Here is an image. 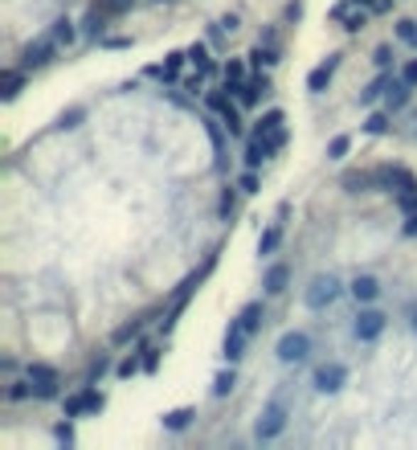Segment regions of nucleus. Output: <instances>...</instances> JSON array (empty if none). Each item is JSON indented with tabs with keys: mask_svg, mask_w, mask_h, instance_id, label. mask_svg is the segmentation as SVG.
<instances>
[{
	"mask_svg": "<svg viewBox=\"0 0 417 450\" xmlns=\"http://www.w3.org/2000/svg\"><path fill=\"white\" fill-rule=\"evenodd\" d=\"M372 66H377V70L393 66V45H377V50H372Z\"/></svg>",
	"mask_w": 417,
	"mask_h": 450,
	"instance_id": "nucleus-36",
	"label": "nucleus"
},
{
	"mask_svg": "<svg viewBox=\"0 0 417 450\" xmlns=\"http://www.w3.org/2000/svg\"><path fill=\"white\" fill-rule=\"evenodd\" d=\"M262 323H266V303L262 299H250L234 319H229V328H225V344H221V356H225V365H237L246 348L254 344V336L262 332Z\"/></svg>",
	"mask_w": 417,
	"mask_h": 450,
	"instance_id": "nucleus-1",
	"label": "nucleus"
},
{
	"mask_svg": "<svg viewBox=\"0 0 417 450\" xmlns=\"http://www.w3.org/2000/svg\"><path fill=\"white\" fill-rule=\"evenodd\" d=\"M78 119H82V111H70V115L58 119V132H74L78 127Z\"/></svg>",
	"mask_w": 417,
	"mask_h": 450,
	"instance_id": "nucleus-46",
	"label": "nucleus"
},
{
	"mask_svg": "<svg viewBox=\"0 0 417 450\" xmlns=\"http://www.w3.org/2000/svg\"><path fill=\"white\" fill-rule=\"evenodd\" d=\"M381 332H384V311H377V307H364V311L356 316V323H352V336L364 340V344H372Z\"/></svg>",
	"mask_w": 417,
	"mask_h": 450,
	"instance_id": "nucleus-9",
	"label": "nucleus"
},
{
	"mask_svg": "<svg viewBox=\"0 0 417 450\" xmlns=\"http://www.w3.org/2000/svg\"><path fill=\"white\" fill-rule=\"evenodd\" d=\"M417 86H409L401 74H393V82H389V90H384V107L389 111H401V107H409V99H413Z\"/></svg>",
	"mask_w": 417,
	"mask_h": 450,
	"instance_id": "nucleus-12",
	"label": "nucleus"
},
{
	"mask_svg": "<svg viewBox=\"0 0 417 450\" xmlns=\"http://www.w3.org/2000/svg\"><path fill=\"white\" fill-rule=\"evenodd\" d=\"M266 90H270V78H266V74H250L246 82L237 86V102H242V107H254V102L262 99Z\"/></svg>",
	"mask_w": 417,
	"mask_h": 450,
	"instance_id": "nucleus-13",
	"label": "nucleus"
},
{
	"mask_svg": "<svg viewBox=\"0 0 417 450\" xmlns=\"http://www.w3.org/2000/svg\"><path fill=\"white\" fill-rule=\"evenodd\" d=\"M225 33H229V29H225V21H217V25H209V41H213V45H225Z\"/></svg>",
	"mask_w": 417,
	"mask_h": 450,
	"instance_id": "nucleus-42",
	"label": "nucleus"
},
{
	"mask_svg": "<svg viewBox=\"0 0 417 450\" xmlns=\"http://www.w3.org/2000/svg\"><path fill=\"white\" fill-rule=\"evenodd\" d=\"M332 21H340L348 33H360V29L368 25V13H364V9L356 13V9H352V0H348V4H335V9H332Z\"/></svg>",
	"mask_w": 417,
	"mask_h": 450,
	"instance_id": "nucleus-15",
	"label": "nucleus"
},
{
	"mask_svg": "<svg viewBox=\"0 0 417 450\" xmlns=\"http://www.w3.org/2000/svg\"><path fill=\"white\" fill-rule=\"evenodd\" d=\"M193 417H197V409H193V405H180V409H168V414H164V430L180 434L184 426L193 422Z\"/></svg>",
	"mask_w": 417,
	"mask_h": 450,
	"instance_id": "nucleus-23",
	"label": "nucleus"
},
{
	"mask_svg": "<svg viewBox=\"0 0 417 450\" xmlns=\"http://www.w3.org/2000/svg\"><path fill=\"white\" fill-rule=\"evenodd\" d=\"M286 417H291V405H286V397L278 393V397L266 401V409L258 414V422H254V438L258 442H274L278 434L286 430Z\"/></svg>",
	"mask_w": 417,
	"mask_h": 450,
	"instance_id": "nucleus-2",
	"label": "nucleus"
},
{
	"mask_svg": "<svg viewBox=\"0 0 417 450\" xmlns=\"http://www.w3.org/2000/svg\"><path fill=\"white\" fill-rule=\"evenodd\" d=\"M58 53H62V45L53 41V33H41V37H37V41H29V45L21 50V62H17V66H21V70H29V74H33V70L50 66V62H53V58H58Z\"/></svg>",
	"mask_w": 417,
	"mask_h": 450,
	"instance_id": "nucleus-3",
	"label": "nucleus"
},
{
	"mask_svg": "<svg viewBox=\"0 0 417 450\" xmlns=\"http://www.w3.org/2000/svg\"><path fill=\"white\" fill-rule=\"evenodd\" d=\"M205 102H209V111H225V107H229V95H221V90H209V95H205Z\"/></svg>",
	"mask_w": 417,
	"mask_h": 450,
	"instance_id": "nucleus-39",
	"label": "nucleus"
},
{
	"mask_svg": "<svg viewBox=\"0 0 417 450\" xmlns=\"http://www.w3.org/2000/svg\"><path fill=\"white\" fill-rule=\"evenodd\" d=\"M184 58H188V53H168V62H164V66H151L148 74H151V78H164V82H176V78H180Z\"/></svg>",
	"mask_w": 417,
	"mask_h": 450,
	"instance_id": "nucleus-19",
	"label": "nucleus"
},
{
	"mask_svg": "<svg viewBox=\"0 0 417 450\" xmlns=\"http://www.w3.org/2000/svg\"><path fill=\"white\" fill-rule=\"evenodd\" d=\"M352 151V135H335L332 144H327V160H344Z\"/></svg>",
	"mask_w": 417,
	"mask_h": 450,
	"instance_id": "nucleus-33",
	"label": "nucleus"
},
{
	"mask_svg": "<svg viewBox=\"0 0 417 450\" xmlns=\"http://www.w3.org/2000/svg\"><path fill=\"white\" fill-rule=\"evenodd\" d=\"M33 397V385H29V377L25 381H9V389H4V401H25Z\"/></svg>",
	"mask_w": 417,
	"mask_h": 450,
	"instance_id": "nucleus-31",
	"label": "nucleus"
},
{
	"mask_svg": "<svg viewBox=\"0 0 417 450\" xmlns=\"http://www.w3.org/2000/svg\"><path fill=\"white\" fill-rule=\"evenodd\" d=\"M340 58H344V53H327V58H323V62L307 74V90H311V95H323V90L332 86L335 70H340Z\"/></svg>",
	"mask_w": 417,
	"mask_h": 450,
	"instance_id": "nucleus-11",
	"label": "nucleus"
},
{
	"mask_svg": "<svg viewBox=\"0 0 417 450\" xmlns=\"http://www.w3.org/2000/svg\"><path fill=\"white\" fill-rule=\"evenodd\" d=\"M340 295H344V286H340L335 274H315L311 286H307V295H303V303H307L311 311H323V307H332Z\"/></svg>",
	"mask_w": 417,
	"mask_h": 450,
	"instance_id": "nucleus-4",
	"label": "nucleus"
},
{
	"mask_svg": "<svg viewBox=\"0 0 417 450\" xmlns=\"http://www.w3.org/2000/svg\"><path fill=\"white\" fill-rule=\"evenodd\" d=\"M278 246H283V221H274L266 234L258 237V254H262V258H270V254H278Z\"/></svg>",
	"mask_w": 417,
	"mask_h": 450,
	"instance_id": "nucleus-21",
	"label": "nucleus"
},
{
	"mask_svg": "<svg viewBox=\"0 0 417 450\" xmlns=\"http://www.w3.org/2000/svg\"><path fill=\"white\" fill-rule=\"evenodd\" d=\"M143 368V360H135V356H127V360H119V377H135Z\"/></svg>",
	"mask_w": 417,
	"mask_h": 450,
	"instance_id": "nucleus-43",
	"label": "nucleus"
},
{
	"mask_svg": "<svg viewBox=\"0 0 417 450\" xmlns=\"http://www.w3.org/2000/svg\"><path fill=\"white\" fill-rule=\"evenodd\" d=\"M286 283H291V267H286V262L266 267V274H262V291H266V295H283Z\"/></svg>",
	"mask_w": 417,
	"mask_h": 450,
	"instance_id": "nucleus-16",
	"label": "nucleus"
},
{
	"mask_svg": "<svg viewBox=\"0 0 417 450\" xmlns=\"http://www.w3.org/2000/svg\"><path fill=\"white\" fill-rule=\"evenodd\" d=\"M348 291H352V299H356V303H372L377 295H381V283H377L372 274H356Z\"/></svg>",
	"mask_w": 417,
	"mask_h": 450,
	"instance_id": "nucleus-17",
	"label": "nucleus"
},
{
	"mask_svg": "<svg viewBox=\"0 0 417 450\" xmlns=\"http://www.w3.org/2000/svg\"><path fill=\"white\" fill-rule=\"evenodd\" d=\"M221 127H225V123H221ZM221 127H217V123H213V119H205V132H209V139H213V148H225V139H221Z\"/></svg>",
	"mask_w": 417,
	"mask_h": 450,
	"instance_id": "nucleus-41",
	"label": "nucleus"
},
{
	"mask_svg": "<svg viewBox=\"0 0 417 450\" xmlns=\"http://www.w3.org/2000/svg\"><path fill=\"white\" fill-rule=\"evenodd\" d=\"M107 13H102V9H94V4H90V13H86V21H82V33L86 37H102L107 33Z\"/></svg>",
	"mask_w": 417,
	"mask_h": 450,
	"instance_id": "nucleus-25",
	"label": "nucleus"
},
{
	"mask_svg": "<svg viewBox=\"0 0 417 450\" xmlns=\"http://www.w3.org/2000/svg\"><path fill=\"white\" fill-rule=\"evenodd\" d=\"M234 385H237V373H234V365H229L225 373H217V381H213V397H225V393H234Z\"/></svg>",
	"mask_w": 417,
	"mask_h": 450,
	"instance_id": "nucleus-29",
	"label": "nucleus"
},
{
	"mask_svg": "<svg viewBox=\"0 0 417 450\" xmlns=\"http://www.w3.org/2000/svg\"><path fill=\"white\" fill-rule=\"evenodd\" d=\"M397 209H401V213H417V188H409V193H397Z\"/></svg>",
	"mask_w": 417,
	"mask_h": 450,
	"instance_id": "nucleus-38",
	"label": "nucleus"
},
{
	"mask_svg": "<svg viewBox=\"0 0 417 450\" xmlns=\"http://www.w3.org/2000/svg\"><path fill=\"white\" fill-rule=\"evenodd\" d=\"M254 135H262V139H270L274 148L283 151V148H286V139H291V132H286V115L278 111V107H270L266 115L258 119V127H254Z\"/></svg>",
	"mask_w": 417,
	"mask_h": 450,
	"instance_id": "nucleus-7",
	"label": "nucleus"
},
{
	"mask_svg": "<svg viewBox=\"0 0 417 450\" xmlns=\"http://www.w3.org/2000/svg\"><path fill=\"white\" fill-rule=\"evenodd\" d=\"M151 4H176V0H151Z\"/></svg>",
	"mask_w": 417,
	"mask_h": 450,
	"instance_id": "nucleus-48",
	"label": "nucleus"
},
{
	"mask_svg": "<svg viewBox=\"0 0 417 450\" xmlns=\"http://www.w3.org/2000/svg\"><path fill=\"white\" fill-rule=\"evenodd\" d=\"M389 82H393V74H377V78H372V82L364 86V90H360V107H372V102L377 99H384V90H389Z\"/></svg>",
	"mask_w": 417,
	"mask_h": 450,
	"instance_id": "nucleus-18",
	"label": "nucleus"
},
{
	"mask_svg": "<svg viewBox=\"0 0 417 450\" xmlns=\"http://www.w3.org/2000/svg\"><path fill=\"white\" fill-rule=\"evenodd\" d=\"M274 62H278V50H274V45H266V50H262V45L250 50V66H274Z\"/></svg>",
	"mask_w": 417,
	"mask_h": 450,
	"instance_id": "nucleus-34",
	"label": "nucleus"
},
{
	"mask_svg": "<svg viewBox=\"0 0 417 450\" xmlns=\"http://www.w3.org/2000/svg\"><path fill=\"white\" fill-rule=\"evenodd\" d=\"M405 234L417 237V213H405Z\"/></svg>",
	"mask_w": 417,
	"mask_h": 450,
	"instance_id": "nucleus-47",
	"label": "nucleus"
},
{
	"mask_svg": "<svg viewBox=\"0 0 417 450\" xmlns=\"http://www.w3.org/2000/svg\"><path fill=\"white\" fill-rule=\"evenodd\" d=\"M25 78H29V70H21V66H9V70H4V102L17 99L21 86H25Z\"/></svg>",
	"mask_w": 417,
	"mask_h": 450,
	"instance_id": "nucleus-20",
	"label": "nucleus"
},
{
	"mask_svg": "<svg viewBox=\"0 0 417 450\" xmlns=\"http://www.w3.org/2000/svg\"><path fill=\"white\" fill-rule=\"evenodd\" d=\"M258 168H246V172H242V176H237V193H246V197H254V193H258Z\"/></svg>",
	"mask_w": 417,
	"mask_h": 450,
	"instance_id": "nucleus-32",
	"label": "nucleus"
},
{
	"mask_svg": "<svg viewBox=\"0 0 417 450\" xmlns=\"http://www.w3.org/2000/svg\"><path fill=\"white\" fill-rule=\"evenodd\" d=\"M393 33H397V41H405V45H417V21L413 17H401Z\"/></svg>",
	"mask_w": 417,
	"mask_h": 450,
	"instance_id": "nucleus-30",
	"label": "nucleus"
},
{
	"mask_svg": "<svg viewBox=\"0 0 417 450\" xmlns=\"http://www.w3.org/2000/svg\"><path fill=\"white\" fill-rule=\"evenodd\" d=\"M352 4H372V0H352Z\"/></svg>",
	"mask_w": 417,
	"mask_h": 450,
	"instance_id": "nucleus-49",
	"label": "nucleus"
},
{
	"mask_svg": "<svg viewBox=\"0 0 417 450\" xmlns=\"http://www.w3.org/2000/svg\"><path fill=\"white\" fill-rule=\"evenodd\" d=\"M274 352H278L283 365H299V360H307V352H311V336L307 332H286Z\"/></svg>",
	"mask_w": 417,
	"mask_h": 450,
	"instance_id": "nucleus-8",
	"label": "nucleus"
},
{
	"mask_svg": "<svg viewBox=\"0 0 417 450\" xmlns=\"http://www.w3.org/2000/svg\"><path fill=\"white\" fill-rule=\"evenodd\" d=\"M364 132L368 135H384L389 132V115H384V111H372V115L364 119Z\"/></svg>",
	"mask_w": 417,
	"mask_h": 450,
	"instance_id": "nucleus-35",
	"label": "nucleus"
},
{
	"mask_svg": "<svg viewBox=\"0 0 417 450\" xmlns=\"http://www.w3.org/2000/svg\"><path fill=\"white\" fill-rule=\"evenodd\" d=\"M340 184H344L348 193H368V188H377V176H372V172H344Z\"/></svg>",
	"mask_w": 417,
	"mask_h": 450,
	"instance_id": "nucleus-22",
	"label": "nucleus"
},
{
	"mask_svg": "<svg viewBox=\"0 0 417 450\" xmlns=\"http://www.w3.org/2000/svg\"><path fill=\"white\" fill-rule=\"evenodd\" d=\"M188 58H193V66H197V74H205V78H209V74L217 70V66H213V58H209V50H205L200 41L193 45V50H188Z\"/></svg>",
	"mask_w": 417,
	"mask_h": 450,
	"instance_id": "nucleus-26",
	"label": "nucleus"
},
{
	"mask_svg": "<svg viewBox=\"0 0 417 450\" xmlns=\"http://www.w3.org/2000/svg\"><path fill=\"white\" fill-rule=\"evenodd\" d=\"M221 123H225V132L234 135V139H237L242 132H246V123H242V115H237V107H234V102H229V107L221 111Z\"/></svg>",
	"mask_w": 417,
	"mask_h": 450,
	"instance_id": "nucleus-28",
	"label": "nucleus"
},
{
	"mask_svg": "<svg viewBox=\"0 0 417 450\" xmlns=\"http://www.w3.org/2000/svg\"><path fill=\"white\" fill-rule=\"evenodd\" d=\"M413 328H417V316H413Z\"/></svg>",
	"mask_w": 417,
	"mask_h": 450,
	"instance_id": "nucleus-50",
	"label": "nucleus"
},
{
	"mask_svg": "<svg viewBox=\"0 0 417 450\" xmlns=\"http://www.w3.org/2000/svg\"><path fill=\"white\" fill-rule=\"evenodd\" d=\"M53 438H58L62 446H74V430H70V417H66V422H58V426H53Z\"/></svg>",
	"mask_w": 417,
	"mask_h": 450,
	"instance_id": "nucleus-40",
	"label": "nucleus"
},
{
	"mask_svg": "<svg viewBox=\"0 0 417 450\" xmlns=\"http://www.w3.org/2000/svg\"><path fill=\"white\" fill-rule=\"evenodd\" d=\"M131 4H135V0H94V9H102L111 21L123 17V13H131Z\"/></svg>",
	"mask_w": 417,
	"mask_h": 450,
	"instance_id": "nucleus-27",
	"label": "nucleus"
},
{
	"mask_svg": "<svg viewBox=\"0 0 417 450\" xmlns=\"http://www.w3.org/2000/svg\"><path fill=\"white\" fill-rule=\"evenodd\" d=\"M107 365H111V360H107V356H99V360L90 365V373H86V385H94V381H99L102 373H107Z\"/></svg>",
	"mask_w": 417,
	"mask_h": 450,
	"instance_id": "nucleus-44",
	"label": "nucleus"
},
{
	"mask_svg": "<svg viewBox=\"0 0 417 450\" xmlns=\"http://www.w3.org/2000/svg\"><path fill=\"white\" fill-rule=\"evenodd\" d=\"M25 377H29V385H33V397L37 401L58 397V385H62V377H58V368H53V365H45V360H33V365L25 368Z\"/></svg>",
	"mask_w": 417,
	"mask_h": 450,
	"instance_id": "nucleus-5",
	"label": "nucleus"
},
{
	"mask_svg": "<svg viewBox=\"0 0 417 450\" xmlns=\"http://www.w3.org/2000/svg\"><path fill=\"white\" fill-rule=\"evenodd\" d=\"M344 385H348V365L332 360V365H319L315 368V389H319V393H340Z\"/></svg>",
	"mask_w": 417,
	"mask_h": 450,
	"instance_id": "nucleus-10",
	"label": "nucleus"
},
{
	"mask_svg": "<svg viewBox=\"0 0 417 450\" xmlns=\"http://www.w3.org/2000/svg\"><path fill=\"white\" fill-rule=\"evenodd\" d=\"M102 405H107V397H102L94 385H86V389H78L74 397H66L62 414L66 417H86V414H102Z\"/></svg>",
	"mask_w": 417,
	"mask_h": 450,
	"instance_id": "nucleus-6",
	"label": "nucleus"
},
{
	"mask_svg": "<svg viewBox=\"0 0 417 450\" xmlns=\"http://www.w3.org/2000/svg\"><path fill=\"white\" fill-rule=\"evenodd\" d=\"M143 373H156V365H160V348H156V344H143Z\"/></svg>",
	"mask_w": 417,
	"mask_h": 450,
	"instance_id": "nucleus-37",
	"label": "nucleus"
},
{
	"mask_svg": "<svg viewBox=\"0 0 417 450\" xmlns=\"http://www.w3.org/2000/svg\"><path fill=\"white\" fill-rule=\"evenodd\" d=\"M50 33H53V41H58L62 50H66V45H74V37H78V29H74V21H70V17H58V21L50 25Z\"/></svg>",
	"mask_w": 417,
	"mask_h": 450,
	"instance_id": "nucleus-24",
	"label": "nucleus"
},
{
	"mask_svg": "<svg viewBox=\"0 0 417 450\" xmlns=\"http://www.w3.org/2000/svg\"><path fill=\"white\" fill-rule=\"evenodd\" d=\"M274 144H270V139H262V135H254V139H246V156H242V160H246V168H262L270 160V156H274Z\"/></svg>",
	"mask_w": 417,
	"mask_h": 450,
	"instance_id": "nucleus-14",
	"label": "nucleus"
},
{
	"mask_svg": "<svg viewBox=\"0 0 417 450\" xmlns=\"http://www.w3.org/2000/svg\"><path fill=\"white\" fill-rule=\"evenodd\" d=\"M397 74H401V78H405L409 86H417V58H409V62H405V66H401Z\"/></svg>",
	"mask_w": 417,
	"mask_h": 450,
	"instance_id": "nucleus-45",
	"label": "nucleus"
}]
</instances>
